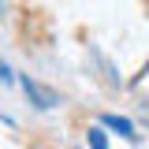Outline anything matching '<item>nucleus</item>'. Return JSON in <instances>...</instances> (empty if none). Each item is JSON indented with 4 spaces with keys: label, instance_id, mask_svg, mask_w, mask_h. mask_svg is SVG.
<instances>
[{
    "label": "nucleus",
    "instance_id": "obj_2",
    "mask_svg": "<svg viewBox=\"0 0 149 149\" xmlns=\"http://www.w3.org/2000/svg\"><path fill=\"white\" fill-rule=\"evenodd\" d=\"M101 127L119 130V134H123V138H130V142L138 138V134H134V127H130V119H123V116H101Z\"/></svg>",
    "mask_w": 149,
    "mask_h": 149
},
{
    "label": "nucleus",
    "instance_id": "obj_4",
    "mask_svg": "<svg viewBox=\"0 0 149 149\" xmlns=\"http://www.w3.org/2000/svg\"><path fill=\"white\" fill-rule=\"evenodd\" d=\"M0 82H11V67L8 63H0Z\"/></svg>",
    "mask_w": 149,
    "mask_h": 149
},
{
    "label": "nucleus",
    "instance_id": "obj_1",
    "mask_svg": "<svg viewBox=\"0 0 149 149\" xmlns=\"http://www.w3.org/2000/svg\"><path fill=\"white\" fill-rule=\"evenodd\" d=\"M22 93H26V97H30V104H34V108H41V112H49V108H56V104H60V93L49 90V86H41V82H34L30 74L22 78Z\"/></svg>",
    "mask_w": 149,
    "mask_h": 149
},
{
    "label": "nucleus",
    "instance_id": "obj_3",
    "mask_svg": "<svg viewBox=\"0 0 149 149\" xmlns=\"http://www.w3.org/2000/svg\"><path fill=\"white\" fill-rule=\"evenodd\" d=\"M86 142H90V149H108L104 130H101V127H90V130H86Z\"/></svg>",
    "mask_w": 149,
    "mask_h": 149
}]
</instances>
